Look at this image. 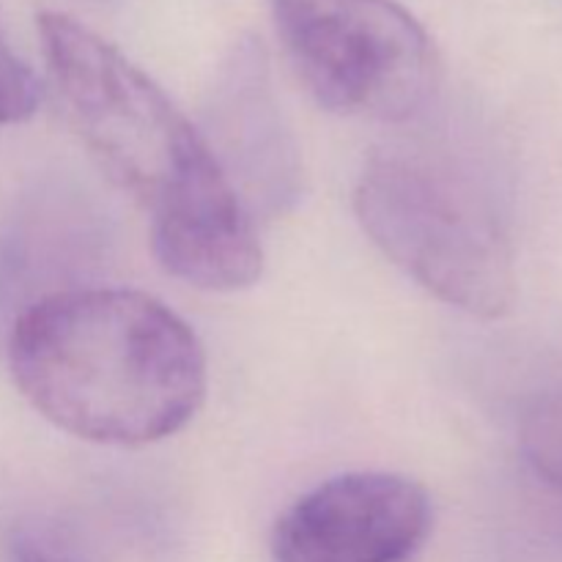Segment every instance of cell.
I'll list each match as a JSON object with an SVG mask.
<instances>
[{
    "mask_svg": "<svg viewBox=\"0 0 562 562\" xmlns=\"http://www.w3.org/2000/svg\"><path fill=\"white\" fill-rule=\"evenodd\" d=\"M203 143L252 220L294 212L305 190L296 137L283 115L261 44L239 42L203 108Z\"/></svg>",
    "mask_w": 562,
    "mask_h": 562,
    "instance_id": "cell-6",
    "label": "cell"
},
{
    "mask_svg": "<svg viewBox=\"0 0 562 562\" xmlns=\"http://www.w3.org/2000/svg\"><path fill=\"white\" fill-rule=\"evenodd\" d=\"M431 532V499L393 472L329 477L274 521L272 562H409Z\"/></svg>",
    "mask_w": 562,
    "mask_h": 562,
    "instance_id": "cell-5",
    "label": "cell"
},
{
    "mask_svg": "<svg viewBox=\"0 0 562 562\" xmlns=\"http://www.w3.org/2000/svg\"><path fill=\"white\" fill-rule=\"evenodd\" d=\"M16 562H66V560L55 558V554L44 552V549H36L31 547V543H25V547H20V552H16Z\"/></svg>",
    "mask_w": 562,
    "mask_h": 562,
    "instance_id": "cell-9",
    "label": "cell"
},
{
    "mask_svg": "<svg viewBox=\"0 0 562 562\" xmlns=\"http://www.w3.org/2000/svg\"><path fill=\"white\" fill-rule=\"evenodd\" d=\"M55 93L99 168L151 217L159 267L203 291L258 283L256 220L198 126L126 55L69 14L38 16Z\"/></svg>",
    "mask_w": 562,
    "mask_h": 562,
    "instance_id": "cell-1",
    "label": "cell"
},
{
    "mask_svg": "<svg viewBox=\"0 0 562 562\" xmlns=\"http://www.w3.org/2000/svg\"><path fill=\"white\" fill-rule=\"evenodd\" d=\"M272 16L296 75L329 113L409 124L431 108L437 47L395 0H274Z\"/></svg>",
    "mask_w": 562,
    "mask_h": 562,
    "instance_id": "cell-4",
    "label": "cell"
},
{
    "mask_svg": "<svg viewBox=\"0 0 562 562\" xmlns=\"http://www.w3.org/2000/svg\"><path fill=\"white\" fill-rule=\"evenodd\" d=\"M9 371L60 431L137 448L173 437L203 406L206 351L151 294L71 289L42 296L9 333Z\"/></svg>",
    "mask_w": 562,
    "mask_h": 562,
    "instance_id": "cell-2",
    "label": "cell"
},
{
    "mask_svg": "<svg viewBox=\"0 0 562 562\" xmlns=\"http://www.w3.org/2000/svg\"><path fill=\"white\" fill-rule=\"evenodd\" d=\"M519 445L530 470L562 492V384L543 390L527 404Z\"/></svg>",
    "mask_w": 562,
    "mask_h": 562,
    "instance_id": "cell-7",
    "label": "cell"
},
{
    "mask_svg": "<svg viewBox=\"0 0 562 562\" xmlns=\"http://www.w3.org/2000/svg\"><path fill=\"white\" fill-rule=\"evenodd\" d=\"M368 239L445 305L503 318L516 302L508 198L475 140L417 130L368 157L355 190Z\"/></svg>",
    "mask_w": 562,
    "mask_h": 562,
    "instance_id": "cell-3",
    "label": "cell"
},
{
    "mask_svg": "<svg viewBox=\"0 0 562 562\" xmlns=\"http://www.w3.org/2000/svg\"><path fill=\"white\" fill-rule=\"evenodd\" d=\"M42 99L36 75L31 66L9 47L0 31V126L22 124L31 119Z\"/></svg>",
    "mask_w": 562,
    "mask_h": 562,
    "instance_id": "cell-8",
    "label": "cell"
}]
</instances>
